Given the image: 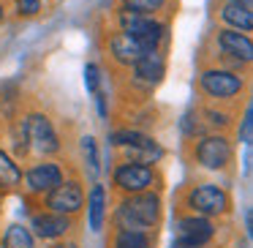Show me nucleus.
Masks as SVG:
<instances>
[{
	"label": "nucleus",
	"instance_id": "nucleus-3",
	"mask_svg": "<svg viewBox=\"0 0 253 248\" xmlns=\"http://www.w3.org/2000/svg\"><path fill=\"white\" fill-rule=\"evenodd\" d=\"M25 139H28V142L33 145V150H39V153H55V150L60 148L49 117H44V115H30L28 120H25Z\"/></svg>",
	"mask_w": 253,
	"mask_h": 248
},
{
	"label": "nucleus",
	"instance_id": "nucleus-22",
	"mask_svg": "<svg viewBox=\"0 0 253 248\" xmlns=\"http://www.w3.org/2000/svg\"><path fill=\"white\" fill-rule=\"evenodd\" d=\"M164 6V0H126V8L139 14H150V11H158Z\"/></svg>",
	"mask_w": 253,
	"mask_h": 248
},
{
	"label": "nucleus",
	"instance_id": "nucleus-20",
	"mask_svg": "<svg viewBox=\"0 0 253 248\" xmlns=\"http://www.w3.org/2000/svg\"><path fill=\"white\" fill-rule=\"evenodd\" d=\"M19 180H22L19 166L14 164L6 153H0V188H14Z\"/></svg>",
	"mask_w": 253,
	"mask_h": 248
},
{
	"label": "nucleus",
	"instance_id": "nucleus-18",
	"mask_svg": "<svg viewBox=\"0 0 253 248\" xmlns=\"http://www.w3.org/2000/svg\"><path fill=\"white\" fill-rule=\"evenodd\" d=\"M84 85H87V90L93 93L101 117H106V99H104V90H101V71H98V66H93V63L84 66Z\"/></svg>",
	"mask_w": 253,
	"mask_h": 248
},
{
	"label": "nucleus",
	"instance_id": "nucleus-12",
	"mask_svg": "<svg viewBox=\"0 0 253 248\" xmlns=\"http://www.w3.org/2000/svg\"><path fill=\"white\" fill-rule=\"evenodd\" d=\"M212 237V224L204 218H182L177 224V240L188 243V246H204Z\"/></svg>",
	"mask_w": 253,
	"mask_h": 248
},
{
	"label": "nucleus",
	"instance_id": "nucleus-30",
	"mask_svg": "<svg viewBox=\"0 0 253 248\" xmlns=\"http://www.w3.org/2000/svg\"><path fill=\"white\" fill-rule=\"evenodd\" d=\"M242 3H251V0H242Z\"/></svg>",
	"mask_w": 253,
	"mask_h": 248
},
{
	"label": "nucleus",
	"instance_id": "nucleus-5",
	"mask_svg": "<svg viewBox=\"0 0 253 248\" xmlns=\"http://www.w3.org/2000/svg\"><path fill=\"white\" fill-rule=\"evenodd\" d=\"M202 88L212 99H231V96H237L242 90V79L231 71H204Z\"/></svg>",
	"mask_w": 253,
	"mask_h": 248
},
{
	"label": "nucleus",
	"instance_id": "nucleus-25",
	"mask_svg": "<svg viewBox=\"0 0 253 248\" xmlns=\"http://www.w3.org/2000/svg\"><path fill=\"white\" fill-rule=\"evenodd\" d=\"M39 8H41V0H17V11L25 14V17L39 14Z\"/></svg>",
	"mask_w": 253,
	"mask_h": 248
},
{
	"label": "nucleus",
	"instance_id": "nucleus-16",
	"mask_svg": "<svg viewBox=\"0 0 253 248\" xmlns=\"http://www.w3.org/2000/svg\"><path fill=\"white\" fill-rule=\"evenodd\" d=\"M87 215H90V229L101 232L104 215H106V191H104V186H93L90 199H87Z\"/></svg>",
	"mask_w": 253,
	"mask_h": 248
},
{
	"label": "nucleus",
	"instance_id": "nucleus-8",
	"mask_svg": "<svg viewBox=\"0 0 253 248\" xmlns=\"http://www.w3.org/2000/svg\"><path fill=\"white\" fill-rule=\"evenodd\" d=\"M115 183L123 188V191L139 194L153 183V169L144 164H123L120 169L115 172Z\"/></svg>",
	"mask_w": 253,
	"mask_h": 248
},
{
	"label": "nucleus",
	"instance_id": "nucleus-10",
	"mask_svg": "<svg viewBox=\"0 0 253 248\" xmlns=\"http://www.w3.org/2000/svg\"><path fill=\"white\" fill-rule=\"evenodd\" d=\"M63 183V172L57 164H39L28 172V188L33 194H46Z\"/></svg>",
	"mask_w": 253,
	"mask_h": 248
},
{
	"label": "nucleus",
	"instance_id": "nucleus-2",
	"mask_svg": "<svg viewBox=\"0 0 253 248\" xmlns=\"http://www.w3.org/2000/svg\"><path fill=\"white\" fill-rule=\"evenodd\" d=\"M120 28L126 30V33H131L133 39H139L147 50H155L158 41L164 39V25L153 22L147 14L131 11V8H123L120 11Z\"/></svg>",
	"mask_w": 253,
	"mask_h": 248
},
{
	"label": "nucleus",
	"instance_id": "nucleus-29",
	"mask_svg": "<svg viewBox=\"0 0 253 248\" xmlns=\"http://www.w3.org/2000/svg\"><path fill=\"white\" fill-rule=\"evenodd\" d=\"M0 22H3V6H0Z\"/></svg>",
	"mask_w": 253,
	"mask_h": 248
},
{
	"label": "nucleus",
	"instance_id": "nucleus-21",
	"mask_svg": "<svg viewBox=\"0 0 253 248\" xmlns=\"http://www.w3.org/2000/svg\"><path fill=\"white\" fill-rule=\"evenodd\" d=\"M115 248H150V237L142 229H123L115 240Z\"/></svg>",
	"mask_w": 253,
	"mask_h": 248
},
{
	"label": "nucleus",
	"instance_id": "nucleus-27",
	"mask_svg": "<svg viewBox=\"0 0 253 248\" xmlns=\"http://www.w3.org/2000/svg\"><path fill=\"white\" fill-rule=\"evenodd\" d=\"M174 248H196V246H188V243H180V240H177V243H174Z\"/></svg>",
	"mask_w": 253,
	"mask_h": 248
},
{
	"label": "nucleus",
	"instance_id": "nucleus-19",
	"mask_svg": "<svg viewBox=\"0 0 253 248\" xmlns=\"http://www.w3.org/2000/svg\"><path fill=\"white\" fill-rule=\"evenodd\" d=\"M3 248H33V235H30L25 226L14 224V226H8V229H6Z\"/></svg>",
	"mask_w": 253,
	"mask_h": 248
},
{
	"label": "nucleus",
	"instance_id": "nucleus-24",
	"mask_svg": "<svg viewBox=\"0 0 253 248\" xmlns=\"http://www.w3.org/2000/svg\"><path fill=\"white\" fill-rule=\"evenodd\" d=\"M139 139H142V134H133V131H117V134H112V142H115V145H123V148H128V145H136Z\"/></svg>",
	"mask_w": 253,
	"mask_h": 248
},
{
	"label": "nucleus",
	"instance_id": "nucleus-17",
	"mask_svg": "<svg viewBox=\"0 0 253 248\" xmlns=\"http://www.w3.org/2000/svg\"><path fill=\"white\" fill-rule=\"evenodd\" d=\"M128 153H131L133 158H139V164H153V161H158L161 155H164V150H161L153 139L142 137L136 145H128Z\"/></svg>",
	"mask_w": 253,
	"mask_h": 248
},
{
	"label": "nucleus",
	"instance_id": "nucleus-4",
	"mask_svg": "<svg viewBox=\"0 0 253 248\" xmlns=\"http://www.w3.org/2000/svg\"><path fill=\"white\" fill-rule=\"evenodd\" d=\"M188 204H191L196 213L204 215H220L229 207V197H226L223 188L218 186H196L188 194Z\"/></svg>",
	"mask_w": 253,
	"mask_h": 248
},
{
	"label": "nucleus",
	"instance_id": "nucleus-1",
	"mask_svg": "<svg viewBox=\"0 0 253 248\" xmlns=\"http://www.w3.org/2000/svg\"><path fill=\"white\" fill-rule=\"evenodd\" d=\"M161 215V199L155 194H133L131 199L120 204L117 210V221L123 229H147L158 221Z\"/></svg>",
	"mask_w": 253,
	"mask_h": 248
},
{
	"label": "nucleus",
	"instance_id": "nucleus-26",
	"mask_svg": "<svg viewBox=\"0 0 253 248\" xmlns=\"http://www.w3.org/2000/svg\"><path fill=\"white\" fill-rule=\"evenodd\" d=\"M251 134H253V109L248 106L245 109V120H242V142H251Z\"/></svg>",
	"mask_w": 253,
	"mask_h": 248
},
{
	"label": "nucleus",
	"instance_id": "nucleus-7",
	"mask_svg": "<svg viewBox=\"0 0 253 248\" xmlns=\"http://www.w3.org/2000/svg\"><path fill=\"white\" fill-rule=\"evenodd\" d=\"M82 202H84V194L79 188V183H60L49 191V207L55 213L71 215L77 210H82Z\"/></svg>",
	"mask_w": 253,
	"mask_h": 248
},
{
	"label": "nucleus",
	"instance_id": "nucleus-14",
	"mask_svg": "<svg viewBox=\"0 0 253 248\" xmlns=\"http://www.w3.org/2000/svg\"><path fill=\"white\" fill-rule=\"evenodd\" d=\"M218 47H220V52H223V55L234 57V60H242V63H248L253 57L251 39H248V36H242V33H234V30H223V33L218 36Z\"/></svg>",
	"mask_w": 253,
	"mask_h": 248
},
{
	"label": "nucleus",
	"instance_id": "nucleus-28",
	"mask_svg": "<svg viewBox=\"0 0 253 248\" xmlns=\"http://www.w3.org/2000/svg\"><path fill=\"white\" fill-rule=\"evenodd\" d=\"M55 248H77L74 243H60V246H55Z\"/></svg>",
	"mask_w": 253,
	"mask_h": 248
},
{
	"label": "nucleus",
	"instance_id": "nucleus-6",
	"mask_svg": "<svg viewBox=\"0 0 253 248\" xmlns=\"http://www.w3.org/2000/svg\"><path fill=\"white\" fill-rule=\"evenodd\" d=\"M196 158H199V164L207 166V169H220V166L229 164L231 148H229V142H226L223 137H207V139L199 142Z\"/></svg>",
	"mask_w": 253,
	"mask_h": 248
},
{
	"label": "nucleus",
	"instance_id": "nucleus-23",
	"mask_svg": "<svg viewBox=\"0 0 253 248\" xmlns=\"http://www.w3.org/2000/svg\"><path fill=\"white\" fill-rule=\"evenodd\" d=\"M82 150H84V158H87L90 166V175H98V158H95V142L90 137L82 139Z\"/></svg>",
	"mask_w": 253,
	"mask_h": 248
},
{
	"label": "nucleus",
	"instance_id": "nucleus-15",
	"mask_svg": "<svg viewBox=\"0 0 253 248\" xmlns=\"http://www.w3.org/2000/svg\"><path fill=\"white\" fill-rule=\"evenodd\" d=\"M223 22L234 25L240 30H251L253 28V14H251V3H242V0H229L220 11Z\"/></svg>",
	"mask_w": 253,
	"mask_h": 248
},
{
	"label": "nucleus",
	"instance_id": "nucleus-9",
	"mask_svg": "<svg viewBox=\"0 0 253 248\" xmlns=\"http://www.w3.org/2000/svg\"><path fill=\"white\" fill-rule=\"evenodd\" d=\"M109 50H112V55H115V60L117 63H123V66H133V63L139 60V57L144 55V52H150L147 47L142 44L139 39H133L131 33H115L112 36V41H109Z\"/></svg>",
	"mask_w": 253,
	"mask_h": 248
},
{
	"label": "nucleus",
	"instance_id": "nucleus-13",
	"mask_svg": "<svg viewBox=\"0 0 253 248\" xmlns=\"http://www.w3.org/2000/svg\"><path fill=\"white\" fill-rule=\"evenodd\" d=\"M33 229L39 237H44V240H55V237H63L68 229H71V221H68V215L63 213H39L33 218Z\"/></svg>",
	"mask_w": 253,
	"mask_h": 248
},
{
	"label": "nucleus",
	"instance_id": "nucleus-11",
	"mask_svg": "<svg viewBox=\"0 0 253 248\" xmlns=\"http://www.w3.org/2000/svg\"><path fill=\"white\" fill-rule=\"evenodd\" d=\"M133 74H136V82L144 85V88L158 85L161 77H164V60H161V55H155V50L144 52V55L133 63Z\"/></svg>",
	"mask_w": 253,
	"mask_h": 248
}]
</instances>
